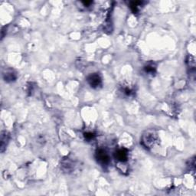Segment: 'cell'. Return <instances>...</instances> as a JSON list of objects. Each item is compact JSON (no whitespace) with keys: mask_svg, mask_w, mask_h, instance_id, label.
I'll use <instances>...</instances> for the list:
<instances>
[{"mask_svg":"<svg viewBox=\"0 0 196 196\" xmlns=\"http://www.w3.org/2000/svg\"><path fill=\"white\" fill-rule=\"evenodd\" d=\"M145 71H146V73L149 74H153L155 72V68L151 65H147L146 67H145Z\"/></svg>","mask_w":196,"mask_h":196,"instance_id":"7","label":"cell"},{"mask_svg":"<svg viewBox=\"0 0 196 196\" xmlns=\"http://www.w3.org/2000/svg\"><path fill=\"white\" fill-rule=\"evenodd\" d=\"M5 79H6V81H14L15 79H16V75H15V74H13L12 72H10V73L6 74Z\"/></svg>","mask_w":196,"mask_h":196,"instance_id":"6","label":"cell"},{"mask_svg":"<svg viewBox=\"0 0 196 196\" xmlns=\"http://www.w3.org/2000/svg\"><path fill=\"white\" fill-rule=\"evenodd\" d=\"M115 157L118 161L121 162V163H124L127 160L128 158V153L125 149H118L115 153Z\"/></svg>","mask_w":196,"mask_h":196,"instance_id":"4","label":"cell"},{"mask_svg":"<svg viewBox=\"0 0 196 196\" xmlns=\"http://www.w3.org/2000/svg\"><path fill=\"white\" fill-rule=\"evenodd\" d=\"M143 144L146 147H151L156 142L155 135L153 133H147V134L143 136Z\"/></svg>","mask_w":196,"mask_h":196,"instance_id":"3","label":"cell"},{"mask_svg":"<svg viewBox=\"0 0 196 196\" xmlns=\"http://www.w3.org/2000/svg\"><path fill=\"white\" fill-rule=\"evenodd\" d=\"M84 136H85V138L87 139V140H91L93 139V137H94V135L92 134L91 133H87L84 134Z\"/></svg>","mask_w":196,"mask_h":196,"instance_id":"8","label":"cell"},{"mask_svg":"<svg viewBox=\"0 0 196 196\" xmlns=\"http://www.w3.org/2000/svg\"><path fill=\"white\" fill-rule=\"evenodd\" d=\"M8 135H7V133L6 132H2L1 135V151L3 152L4 151V148L6 146V144H7L8 142Z\"/></svg>","mask_w":196,"mask_h":196,"instance_id":"5","label":"cell"},{"mask_svg":"<svg viewBox=\"0 0 196 196\" xmlns=\"http://www.w3.org/2000/svg\"><path fill=\"white\" fill-rule=\"evenodd\" d=\"M97 159L102 165H106L110 163V157L105 150L99 149L97 152Z\"/></svg>","mask_w":196,"mask_h":196,"instance_id":"1","label":"cell"},{"mask_svg":"<svg viewBox=\"0 0 196 196\" xmlns=\"http://www.w3.org/2000/svg\"><path fill=\"white\" fill-rule=\"evenodd\" d=\"M87 81H88L91 87H94V88H97L102 84L100 77L97 74H93L89 76L88 78H87Z\"/></svg>","mask_w":196,"mask_h":196,"instance_id":"2","label":"cell"}]
</instances>
